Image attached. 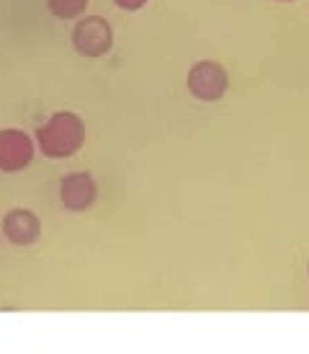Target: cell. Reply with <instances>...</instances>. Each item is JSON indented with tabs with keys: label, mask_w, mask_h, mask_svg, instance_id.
Instances as JSON below:
<instances>
[{
	"label": "cell",
	"mask_w": 309,
	"mask_h": 354,
	"mask_svg": "<svg viewBox=\"0 0 309 354\" xmlns=\"http://www.w3.org/2000/svg\"><path fill=\"white\" fill-rule=\"evenodd\" d=\"M86 142V124L72 111H57L37 129V145L47 158H70Z\"/></svg>",
	"instance_id": "6da1fadb"
},
{
	"label": "cell",
	"mask_w": 309,
	"mask_h": 354,
	"mask_svg": "<svg viewBox=\"0 0 309 354\" xmlns=\"http://www.w3.org/2000/svg\"><path fill=\"white\" fill-rule=\"evenodd\" d=\"M227 86H230V75L224 65L214 59H201L188 70V91L199 101H219L227 93Z\"/></svg>",
	"instance_id": "7a4b0ae2"
},
{
	"label": "cell",
	"mask_w": 309,
	"mask_h": 354,
	"mask_svg": "<svg viewBox=\"0 0 309 354\" xmlns=\"http://www.w3.org/2000/svg\"><path fill=\"white\" fill-rule=\"evenodd\" d=\"M72 44L86 57H101V55H106L111 50V44H114V34H111L108 21L101 19V16L83 19L75 26V31H72Z\"/></svg>",
	"instance_id": "3957f363"
},
{
	"label": "cell",
	"mask_w": 309,
	"mask_h": 354,
	"mask_svg": "<svg viewBox=\"0 0 309 354\" xmlns=\"http://www.w3.org/2000/svg\"><path fill=\"white\" fill-rule=\"evenodd\" d=\"M34 160V142L23 129H0V171L16 174Z\"/></svg>",
	"instance_id": "277c9868"
},
{
	"label": "cell",
	"mask_w": 309,
	"mask_h": 354,
	"mask_svg": "<svg viewBox=\"0 0 309 354\" xmlns=\"http://www.w3.org/2000/svg\"><path fill=\"white\" fill-rule=\"evenodd\" d=\"M59 197L62 205L68 207L70 212H83L96 202L98 197V184L96 178L88 171H77V174H68L59 184Z\"/></svg>",
	"instance_id": "5b68a950"
},
{
	"label": "cell",
	"mask_w": 309,
	"mask_h": 354,
	"mask_svg": "<svg viewBox=\"0 0 309 354\" xmlns=\"http://www.w3.org/2000/svg\"><path fill=\"white\" fill-rule=\"evenodd\" d=\"M3 233L16 246H31L41 236V223L31 209L19 207V209H10L8 215L3 217Z\"/></svg>",
	"instance_id": "8992f818"
},
{
	"label": "cell",
	"mask_w": 309,
	"mask_h": 354,
	"mask_svg": "<svg viewBox=\"0 0 309 354\" xmlns=\"http://www.w3.org/2000/svg\"><path fill=\"white\" fill-rule=\"evenodd\" d=\"M47 6L57 19H75L86 10L88 0H47Z\"/></svg>",
	"instance_id": "52a82bcc"
},
{
	"label": "cell",
	"mask_w": 309,
	"mask_h": 354,
	"mask_svg": "<svg viewBox=\"0 0 309 354\" xmlns=\"http://www.w3.org/2000/svg\"><path fill=\"white\" fill-rule=\"evenodd\" d=\"M114 3L119 6V8H124V10H139L147 0H114Z\"/></svg>",
	"instance_id": "ba28073f"
},
{
	"label": "cell",
	"mask_w": 309,
	"mask_h": 354,
	"mask_svg": "<svg viewBox=\"0 0 309 354\" xmlns=\"http://www.w3.org/2000/svg\"><path fill=\"white\" fill-rule=\"evenodd\" d=\"M279 3H291V0H279Z\"/></svg>",
	"instance_id": "9c48e42d"
},
{
	"label": "cell",
	"mask_w": 309,
	"mask_h": 354,
	"mask_svg": "<svg viewBox=\"0 0 309 354\" xmlns=\"http://www.w3.org/2000/svg\"><path fill=\"white\" fill-rule=\"evenodd\" d=\"M307 272H309V266H307Z\"/></svg>",
	"instance_id": "30bf717a"
}]
</instances>
